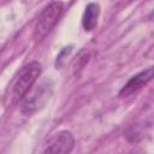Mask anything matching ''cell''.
<instances>
[{
  "label": "cell",
  "mask_w": 154,
  "mask_h": 154,
  "mask_svg": "<svg viewBox=\"0 0 154 154\" xmlns=\"http://www.w3.org/2000/svg\"><path fill=\"white\" fill-rule=\"evenodd\" d=\"M40 75H41V64L38 61H31L25 66H23L13 78L12 83L10 84L5 94V99H4L5 106L8 107L17 105L22 99H24L28 91L36 83Z\"/></svg>",
  "instance_id": "cell-1"
},
{
  "label": "cell",
  "mask_w": 154,
  "mask_h": 154,
  "mask_svg": "<svg viewBox=\"0 0 154 154\" xmlns=\"http://www.w3.org/2000/svg\"><path fill=\"white\" fill-rule=\"evenodd\" d=\"M64 12V4L61 1H53L51 2L38 16L32 37L35 41H42L55 26L58 20L60 19L61 14Z\"/></svg>",
  "instance_id": "cell-2"
},
{
  "label": "cell",
  "mask_w": 154,
  "mask_h": 154,
  "mask_svg": "<svg viewBox=\"0 0 154 154\" xmlns=\"http://www.w3.org/2000/svg\"><path fill=\"white\" fill-rule=\"evenodd\" d=\"M52 94V84L47 81L41 82L32 90L30 89L24 96L22 105V113L25 116H31L32 113L41 109L48 101Z\"/></svg>",
  "instance_id": "cell-3"
},
{
  "label": "cell",
  "mask_w": 154,
  "mask_h": 154,
  "mask_svg": "<svg viewBox=\"0 0 154 154\" xmlns=\"http://www.w3.org/2000/svg\"><path fill=\"white\" fill-rule=\"evenodd\" d=\"M75 138L73 135L67 131L63 130L53 135L46 143L43 153H70L73 148Z\"/></svg>",
  "instance_id": "cell-4"
},
{
  "label": "cell",
  "mask_w": 154,
  "mask_h": 154,
  "mask_svg": "<svg viewBox=\"0 0 154 154\" xmlns=\"http://www.w3.org/2000/svg\"><path fill=\"white\" fill-rule=\"evenodd\" d=\"M152 78H153V67H148L147 70L141 71L140 73L132 76L126 82V84L119 90V93H118L119 97H128V96L132 95L134 93L142 89Z\"/></svg>",
  "instance_id": "cell-5"
},
{
  "label": "cell",
  "mask_w": 154,
  "mask_h": 154,
  "mask_svg": "<svg viewBox=\"0 0 154 154\" xmlns=\"http://www.w3.org/2000/svg\"><path fill=\"white\" fill-rule=\"evenodd\" d=\"M100 13V7L95 2H90L87 5L83 17H82V25L85 31H91L97 25V18Z\"/></svg>",
  "instance_id": "cell-6"
}]
</instances>
